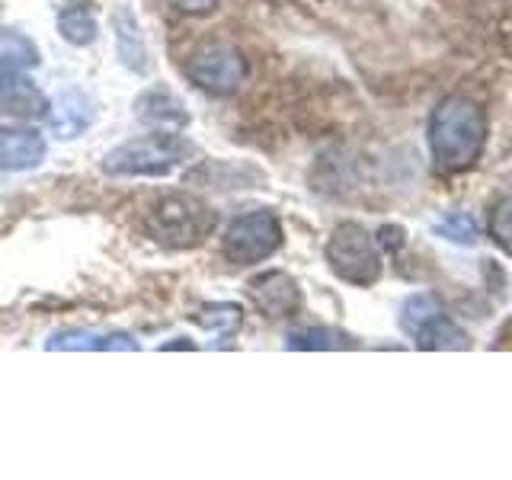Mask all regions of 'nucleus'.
<instances>
[{"label": "nucleus", "instance_id": "obj_19", "mask_svg": "<svg viewBox=\"0 0 512 480\" xmlns=\"http://www.w3.org/2000/svg\"><path fill=\"white\" fill-rule=\"evenodd\" d=\"M0 64H13V68L32 71L39 64V48L32 45L23 32L7 29V32H0Z\"/></svg>", "mask_w": 512, "mask_h": 480}, {"label": "nucleus", "instance_id": "obj_10", "mask_svg": "<svg viewBox=\"0 0 512 480\" xmlns=\"http://www.w3.org/2000/svg\"><path fill=\"white\" fill-rule=\"evenodd\" d=\"M48 154V144L36 128H0V170H32L39 167Z\"/></svg>", "mask_w": 512, "mask_h": 480}, {"label": "nucleus", "instance_id": "obj_9", "mask_svg": "<svg viewBox=\"0 0 512 480\" xmlns=\"http://www.w3.org/2000/svg\"><path fill=\"white\" fill-rule=\"evenodd\" d=\"M48 352H135L138 340L122 330H93V327H64L55 330L45 343Z\"/></svg>", "mask_w": 512, "mask_h": 480}, {"label": "nucleus", "instance_id": "obj_12", "mask_svg": "<svg viewBox=\"0 0 512 480\" xmlns=\"http://www.w3.org/2000/svg\"><path fill=\"white\" fill-rule=\"evenodd\" d=\"M112 23H116V52H119V61L132 74H148V68H151V61H148V42H144V32H141L138 16L128 10V7H122Z\"/></svg>", "mask_w": 512, "mask_h": 480}, {"label": "nucleus", "instance_id": "obj_23", "mask_svg": "<svg viewBox=\"0 0 512 480\" xmlns=\"http://www.w3.org/2000/svg\"><path fill=\"white\" fill-rule=\"evenodd\" d=\"M378 247H384L388 253L400 250L404 247V231H400L397 224H384V228L378 231Z\"/></svg>", "mask_w": 512, "mask_h": 480}, {"label": "nucleus", "instance_id": "obj_17", "mask_svg": "<svg viewBox=\"0 0 512 480\" xmlns=\"http://www.w3.org/2000/svg\"><path fill=\"white\" fill-rule=\"evenodd\" d=\"M288 349H301V352H330V349H352L356 340L349 333L324 327V324H308V327H295L285 336Z\"/></svg>", "mask_w": 512, "mask_h": 480}, {"label": "nucleus", "instance_id": "obj_15", "mask_svg": "<svg viewBox=\"0 0 512 480\" xmlns=\"http://www.w3.org/2000/svg\"><path fill=\"white\" fill-rule=\"evenodd\" d=\"M93 122V106L80 90H64L52 106V125L61 138H77Z\"/></svg>", "mask_w": 512, "mask_h": 480}, {"label": "nucleus", "instance_id": "obj_16", "mask_svg": "<svg viewBox=\"0 0 512 480\" xmlns=\"http://www.w3.org/2000/svg\"><path fill=\"white\" fill-rule=\"evenodd\" d=\"M58 32L61 39L74 48H87L96 42V16L87 0H68L58 13Z\"/></svg>", "mask_w": 512, "mask_h": 480}, {"label": "nucleus", "instance_id": "obj_11", "mask_svg": "<svg viewBox=\"0 0 512 480\" xmlns=\"http://www.w3.org/2000/svg\"><path fill=\"white\" fill-rule=\"evenodd\" d=\"M135 119L157 128H183L189 125V109L173 90L151 87L135 100Z\"/></svg>", "mask_w": 512, "mask_h": 480}, {"label": "nucleus", "instance_id": "obj_22", "mask_svg": "<svg viewBox=\"0 0 512 480\" xmlns=\"http://www.w3.org/2000/svg\"><path fill=\"white\" fill-rule=\"evenodd\" d=\"M436 231L445 237V240H452V244H461V247H474L477 244V224L468 212H452V215H445L439 224H436Z\"/></svg>", "mask_w": 512, "mask_h": 480}, {"label": "nucleus", "instance_id": "obj_18", "mask_svg": "<svg viewBox=\"0 0 512 480\" xmlns=\"http://www.w3.org/2000/svg\"><path fill=\"white\" fill-rule=\"evenodd\" d=\"M192 320H196V324L208 333L228 336L244 324V308L234 301H215V304H202V308L192 314Z\"/></svg>", "mask_w": 512, "mask_h": 480}, {"label": "nucleus", "instance_id": "obj_21", "mask_svg": "<svg viewBox=\"0 0 512 480\" xmlns=\"http://www.w3.org/2000/svg\"><path fill=\"white\" fill-rule=\"evenodd\" d=\"M487 231H490V240L496 247H500L503 253L512 256V192L509 196H503L500 202H496L490 208V224H487Z\"/></svg>", "mask_w": 512, "mask_h": 480}, {"label": "nucleus", "instance_id": "obj_2", "mask_svg": "<svg viewBox=\"0 0 512 480\" xmlns=\"http://www.w3.org/2000/svg\"><path fill=\"white\" fill-rule=\"evenodd\" d=\"M192 160H196V144L176 135L173 128H160L112 148L103 157V173L116 180H157V176H173Z\"/></svg>", "mask_w": 512, "mask_h": 480}, {"label": "nucleus", "instance_id": "obj_3", "mask_svg": "<svg viewBox=\"0 0 512 480\" xmlns=\"http://www.w3.org/2000/svg\"><path fill=\"white\" fill-rule=\"evenodd\" d=\"M144 231L164 250H192L215 231V212L196 196L173 192L148 208Z\"/></svg>", "mask_w": 512, "mask_h": 480}, {"label": "nucleus", "instance_id": "obj_1", "mask_svg": "<svg viewBox=\"0 0 512 480\" xmlns=\"http://www.w3.org/2000/svg\"><path fill=\"white\" fill-rule=\"evenodd\" d=\"M487 112L477 100L452 93L429 116V154L442 173H468L487 148Z\"/></svg>", "mask_w": 512, "mask_h": 480}, {"label": "nucleus", "instance_id": "obj_6", "mask_svg": "<svg viewBox=\"0 0 512 480\" xmlns=\"http://www.w3.org/2000/svg\"><path fill=\"white\" fill-rule=\"evenodd\" d=\"M247 74L250 68L244 52L228 42H208L196 48L192 58L186 61V77L212 96H234L247 84Z\"/></svg>", "mask_w": 512, "mask_h": 480}, {"label": "nucleus", "instance_id": "obj_5", "mask_svg": "<svg viewBox=\"0 0 512 480\" xmlns=\"http://www.w3.org/2000/svg\"><path fill=\"white\" fill-rule=\"evenodd\" d=\"M285 240L282 221L269 208H253L228 221V228L221 234V253L228 256L234 266H256L269 260L272 253H279Z\"/></svg>", "mask_w": 512, "mask_h": 480}, {"label": "nucleus", "instance_id": "obj_7", "mask_svg": "<svg viewBox=\"0 0 512 480\" xmlns=\"http://www.w3.org/2000/svg\"><path fill=\"white\" fill-rule=\"evenodd\" d=\"M247 295L253 308L269 320H292L301 314V285L282 269H269L247 282Z\"/></svg>", "mask_w": 512, "mask_h": 480}, {"label": "nucleus", "instance_id": "obj_13", "mask_svg": "<svg viewBox=\"0 0 512 480\" xmlns=\"http://www.w3.org/2000/svg\"><path fill=\"white\" fill-rule=\"evenodd\" d=\"M250 176H263L260 170L234 164V160H205L199 170L186 176L189 186H208V189H244Z\"/></svg>", "mask_w": 512, "mask_h": 480}, {"label": "nucleus", "instance_id": "obj_4", "mask_svg": "<svg viewBox=\"0 0 512 480\" xmlns=\"http://www.w3.org/2000/svg\"><path fill=\"white\" fill-rule=\"evenodd\" d=\"M327 266L340 282L356 285V288H372L381 279V250L378 240L368 234L362 224L343 221L336 224L327 237Z\"/></svg>", "mask_w": 512, "mask_h": 480}, {"label": "nucleus", "instance_id": "obj_8", "mask_svg": "<svg viewBox=\"0 0 512 480\" xmlns=\"http://www.w3.org/2000/svg\"><path fill=\"white\" fill-rule=\"evenodd\" d=\"M52 109L48 96L36 87L23 68L0 64V116L10 119H42Z\"/></svg>", "mask_w": 512, "mask_h": 480}, {"label": "nucleus", "instance_id": "obj_24", "mask_svg": "<svg viewBox=\"0 0 512 480\" xmlns=\"http://www.w3.org/2000/svg\"><path fill=\"white\" fill-rule=\"evenodd\" d=\"M173 7L189 16H208L218 7V0H173Z\"/></svg>", "mask_w": 512, "mask_h": 480}, {"label": "nucleus", "instance_id": "obj_14", "mask_svg": "<svg viewBox=\"0 0 512 480\" xmlns=\"http://www.w3.org/2000/svg\"><path fill=\"white\" fill-rule=\"evenodd\" d=\"M416 346L426 349V352H442V349H471V336L468 330H461L458 324L448 314H436L429 317L426 324L416 330Z\"/></svg>", "mask_w": 512, "mask_h": 480}, {"label": "nucleus", "instance_id": "obj_20", "mask_svg": "<svg viewBox=\"0 0 512 480\" xmlns=\"http://www.w3.org/2000/svg\"><path fill=\"white\" fill-rule=\"evenodd\" d=\"M439 311H442V304L436 295H426V292L410 295L404 301V308H400V330H404L407 336H416V330H420L429 317H436Z\"/></svg>", "mask_w": 512, "mask_h": 480}]
</instances>
